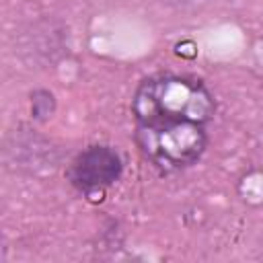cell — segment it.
Returning <instances> with one entry per match:
<instances>
[{
	"mask_svg": "<svg viewBox=\"0 0 263 263\" xmlns=\"http://www.w3.org/2000/svg\"><path fill=\"white\" fill-rule=\"evenodd\" d=\"M214 115L212 90L187 74L148 76L132 97L136 146L162 173L185 171L201 158Z\"/></svg>",
	"mask_w": 263,
	"mask_h": 263,
	"instance_id": "obj_1",
	"label": "cell"
},
{
	"mask_svg": "<svg viewBox=\"0 0 263 263\" xmlns=\"http://www.w3.org/2000/svg\"><path fill=\"white\" fill-rule=\"evenodd\" d=\"M123 173V160L111 146H90L74 156L66 177L80 193H95L111 187Z\"/></svg>",
	"mask_w": 263,
	"mask_h": 263,
	"instance_id": "obj_2",
	"label": "cell"
},
{
	"mask_svg": "<svg viewBox=\"0 0 263 263\" xmlns=\"http://www.w3.org/2000/svg\"><path fill=\"white\" fill-rule=\"evenodd\" d=\"M166 2H183L185 4V2H195V0H166Z\"/></svg>",
	"mask_w": 263,
	"mask_h": 263,
	"instance_id": "obj_3",
	"label": "cell"
}]
</instances>
